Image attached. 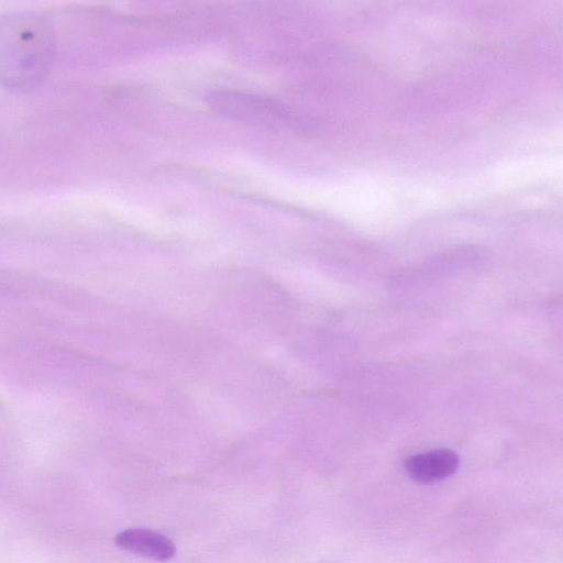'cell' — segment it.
I'll return each instance as SVG.
<instances>
[{
  "label": "cell",
  "mask_w": 563,
  "mask_h": 563,
  "mask_svg": "<svg viewBox=\"0 0 563 563\" xmlns=\"http://www.w3.org/2000/svg\"><path fill=\"white\" fill-rule=\"evenodd\" d=\"M118 548L155 561H168L176 554V547L164 534L144 528H130L115 536Z\"/></svg>",
  "instance_id": "cell-1"
},
{
  "label": "cell",
  "mask_w": 563,
  "mask_h": 563,
  "mask_svg": "<svg viewBox=\"0 0 563 563\" xmlns=\"http://www.w3.org/2000/svg\"><path fill=\"white\" fill-rule=\"evenodd\" d=\"M459 465L457 453L449 449H439L409 456L404 467L412 479L419 483H433L454 474Z\"/></svg>",
  "instance_id": "cell-2"
},
{
  "label": "cell",
  "mask_w": 563,
  "mask_h": 563,
  "mask_svg": "<svg viewBox=\"0 0 563 563\" xmlns=\"http://www.w3.org/2000/svg\"><path fill=\"white\" fill-rule=\"evenodd\" d=\"M217 108L234 115L244 118H258L264 120L267 115H280L282 111L276 104L251 96L222 95L213 97Z\"/></svg>",
  "instance_id": "cell-3"
}]
</instances>
